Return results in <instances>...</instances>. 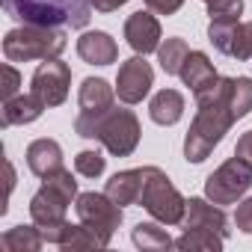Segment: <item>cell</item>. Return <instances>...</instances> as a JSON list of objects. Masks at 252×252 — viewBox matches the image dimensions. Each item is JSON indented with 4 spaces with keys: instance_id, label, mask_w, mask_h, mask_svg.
Returning a JSON list of instances; mask_svg holds the SVG:
<instances>
[{
    "instance_id": "cell-1",
    "label": "cell",
    "mask_w": 252,
    "mask_h": 252,
    "mask_svg": "<svg viewBox=\"0 0 252 252\" xmlns=\"http://www.w3.org/2000/svg\"><path fill=\"white\" fill-rule=\"evenodd\" d=\"M196 104H199V113H196L190 131L184 137V158L190 163H202L222 143L228 128L237 122L231 107H228V83H225V77H220L214 89L199 95Z\"/></svg>"
},
{
    "instance_id": "cell-2",
    "label": "cell",
    "mask_w": 252,
    "mask_h": 252,
    "mask_svg": "<svg viewBox=\"0 0 252 252\" xmlns=\"http://www.w3.org/2000/svg\"><path fill=\"white\" fill-rule=\"evenodd\" d=\"M74 131L86 140H98L110 155L116 158H128L140 146V122L131 110H119L110 107L98 116L77 113L74 119Z\"/></svg>"
},
{
    "instance_id": "cell-3",
    "label": "cell",
    "mask_w": 252,
    "mask_h": 252,
    "mask_svg": "<svg viewBox=\"0 0 252 252\" xmlns=\"http://www.w3.org/2000/svg\"><path fill=\"white\" fill-rule=\"evenodd\" d=\"M92 0H3V12L21 24L83 30L92 18Z\"/></svg>"
},
{
    "instance_id": "cell-4",
    "label": "cell",
    "mask_w": 252,
    "mask_h": 252,
    "mask_svg": "<svg viewBox=\"0 0 252 252\" xmlns=\"http://www.w3.org/2000/svg\"><path fill=\"white\" fill-rule=\"evenodd\" d=\"M65 51V33L60 27H42V24H24L6 33L3 39V57L9 63H33V60H60Z\"/></svg>"
},
{
    "instance_id": "cell-5",
    "label": "cell",
    "mask_w": 252,
    "mask_h": 252,
    "mask_svg": "<svg viewBox=\"0 0 252 252\" xmlns=\"http://www.w3.org/2000/svg\"><path fill=\"white\" fill-rule=\"evenodd\" d=\"M143 193H140V205L163 225H178L184 222L187 214V199L175 190V184L169 181V175L158 166H143Z\"/></svg>"
},
{
    "instance_id": "cell-6",
    "label": "cell",
    "mask_w": 252,
    "mask_h": 252,
    "mask_svg": "<svg viewBox=\"0 0 252 252\" xmlns=\"http://www.w3.org/2000/svg\"><path fill=\"white\" fill-rule=\"evenodd\" d=\"M71 199H77V181H74V175L68 169H57V172L45 175L39 193L30 199V217H33V222L36 225L63 222Z\"/></svg>"
},
{
    "instance_id": "cell-7",
    "label": "cell",
    "mask_w": 252,
    "mask_h": 252,
    "mask_svg": "<svg viewBox=\"0 0 252 252\" xmlns=\"http://www.w3.org/2000/svg\"><path fill=\"white\" fill-rule=\"evenodd\" d=\"M252 187V163L243 158H228L217 172L205 181V196L217 205H234L246 190Z\"/></svg>"
},
{
    "instance_id": "cell-8",
    "label": "cell",
    "mask_w": 252,
    "mask_h": 252,
    "mask_svg": "<svg viewBox=\"0 0 252 252\" xmlns=\"http://www.w3.org/2000/svg\"><path fill=\"white\" fill-rule=\"evenodd\" d=\"M74 211H77V220L89 225L104 243H110L113 231L122 225V205H116L107 193H80Z\"/></svg>"
},
{
    "instance_id": "cell-9",
    "label": "cell",
    "mask_w": 252,
    "mask_h": 252,
    "mask_svg": "<svg viewBox=\"0 0 252 252\" xmlns=\"http://www.w3.org/2000/svg\"><path fill=\"white\" fill-rule=\"evenodd\" d=\"M30 92H36L48 107H60L68 98V86H71V68L60 60H45L30 80Z\"/></svg>"
},
{
    "instance_id": "cell-10",
    "label": "cell",
    "mask_w": 252,
    "mask_h": 252,
    "mask_svg": "<svg viewBox=\"0 0 252 252\" xmlns=\"http://www.w3.org/2000/svg\"><path fill=\"white\" fill-rule=\"evenodd\" d=\"M211 45L234 60H249L252 57V21H211L208 27Z\"/></svg>"
},
{
    "instance_id": "cell-11",
    "label": "cell",
    "mask_w": 252,
    "mask_h": 252,
    "mask_svg": "<svg viewBox=\"0 0 252 252\" xmlns=\"http://www.w3.org/2000/svg\"><path fill=\"white\" fill-rule=\"evenodd\" d=\"M155 83V71L143 57H131L119 65L116 74V95L122 104H140Z\"/></svg>"
},
{
    "instance_id": "cell-12",
    "label": "cell",
    "mask_w": 252,
    "mask_h": 252,
    "mask_svg": "<svg viewBox=\"0 0 252 252\" xmlns=\"http://www.w3.org/2000/svg\"><path fill=\"white\" fill-rule=\"evenodd\" d=\"M125 39H128V45L146 57L152 51L160 48V24L152 12H134L128 21H125Z\"/></svg>"
},
{
    "instance_id": "cell-13",
    "label": "cell",
    "mask_w": 252,
    "mask_h": 252,
    "mask_svg": "<svg viewBox=\"0 0 252 252\" xmlns=\"http://www.w3.org/2000/svg\"><path fill=\"white\" fill-rule=\"evenodd\" d=\"M178 74H181L184 86H190L193 98L205 95V92H208V89H214V86H217V80H220V74H217L214 63H211V60H208V54H202V51H190Z\"/></svg>"
},
{
    "instance_id": "cell-14",
    "label": "cell",
    "mask_w": 252,
    "mask_h": 252,
    "mask_svg": "<svg viewBox=\"0 0 252 252\" xmlns=\"http://www.w3.org/2000/svg\"><path fill=\"white\" fill-rule=\"evenodd\" d=\"M228 220L225 211L211 202V199H190L187 202V214H184V228H211L222 237H228Z\"/></svg>"
},
{
    "instance_id": "cell-15",
    "label": "cell",
    "mask_w": 252,
    "mask_h": 252,
    "mask_svg": "<svg viewBox=\"0 0 252 252\" xmlns=\"http://www.w3.org/2000/svg\"><path fill=\"white\" fill-rule=\"evenodd\" d=\"M77 54H80V60L89 63V65H110V63L119 60V48H116V42L110 39V33H104V30L83 33V36L77 39Z\"/></svg>"
},
{
    "instance_id": "cell-16",
    "label": "cell",
    "mask_w": 252,
    "mask_h": 252,
    "mask_svg": "<svg viewBox=\"0 0 252 252\" xmlns=\"http://www.w3.org/2000/svg\"><path fill=\"white\" fill-rule=\"evenodd\" d=\"M27 166H30V172L39 175V178H45V175L63 169V149H60V143H57V140H48V137L33 140V143L27 146Z\"/></svg>"
},
{
    "instance_id": "cell-17",
    "label": "cell",
    "mask_w": 252,
    "mask_h": 252,
    "mask_svg": "<svg viewBox=\"0 0 252 252\" xmlns=\"http://www.w3.org/2000/svg\"><path fill=\"white\" fill-rule=\"evenodd\" d=\"M45 110H48V104H45L36 92L15 95V98L3 101V119H0V125H3V128H12V125H30V122H36Z\"/></svg>"
},
{
    "instance_id": "cell-18",
    "label": "cell",
    "mask_w": 252,
    "mask_h": 252,
    "mask_svg": "<svg viewBox=\"0 0 252 252\" xmlns=\"http://www.w3.org/2000/svg\"><path fill=\"white\" fill-rule=\"evenodd\" d=\"M143 169H125V172H116L110 181H107V187H104V193L116 202V205H134V202H140V193H143Z\"/></svg>"
},
{
    "instance_id": "cell-19",
    "label": "cell",
    "mask_w": 252,
    "mask_h": 252,
    "mask_svg": "<svg viewBox=\"0 0 252 252\" xmlns=\"http://www.w3.org/2000/svg\"><path fill=\"white\" fill-rule=\"evenodd\" d=\"M77 104H80V113L98 116V113H104V110L113 107V86L107 80H101V77H86L80 83Z\"/></svg>"
},
{
    "instance_id": "cell-20",
    "label": "cell",
    "mask_w": 252,
    "mask_h": 252,
    "mask_svg": "<svg viewBox=\"0 0 252 252\" xmlns=\"http://www.w3.org/2000/svg\"><path fill=\"white\" fill-rule=\"evenodd\" d=\"M149 116H152V122L169 128V125H175L184 116V95L178 89H160L149 104Z\"/></svg>"
},
{
    "instance_id": "cell-21",
    "label": "cell",
    "mask_w": 252,
    "mask_h": 252,
    "mask_svg": "<svg viewBox=\"0 0 252 252\" xmlns=\"http://www.w3.org/2000/svg\"><path fill=\"white\" fill-rule=\"evenodd\" d=\"M42 243H45V237H42L39 225H15L0 237V246L6 252H39Z\"/></svg>"
},
{
    "instance_id": "cell-22",
    "label": "cell",
    "mask_w": 252,
    "mask_h": 252,
    "mask_svg": "<svg viewBox=\"0 0 252 252\" xmlns=\"http://www.w3.org/2000/svg\"><path fill=\"white\" fill-rule=\"evenodd\" d=\"M222 234H217V231H211V228H187L178 240H175V246L181 249V252H220V246H222Z\"/></svg>"
},
{
    "instance_id": "cell-23",
    "label": "cell",
    "mask_w": 252,
    "mask_h": 252,
    "mask_svg": "<svg viewBox=\"0 0 252 252\" xmlns=\"http://www.w3.org/2000/svg\"><path fill=\"white\" fill-rule=\"evenodd\" d=\"M134 243L146 252H160V249H169L175 246V240L166 234V228H160L158 222H137L134 225Z\"/></svg>"
},
{
    "instance_id": "cell-24",
    "label": "cell",
    "mask_w": 252,
    "mask_h": 252,
    "mask_svg": "<svg viewBox=\"0 0 252 252\" xmlns=\"http://www.w3.org/2000/svg\"><path fill=\"white\" fill-rule=\"evenodd\" d=\"M228 83V107L234 119H243L252 110V77H225Z\"/></svg>"
},
{
    "instance_id": "cell-25",
    "label": "cell",
    "mask_w": 252,
    "mask_h": 252,
    "mask_svg": "<svg viewBox=\"0 0 252 252\" xmlns=\"http://www.w3.org/2000/svg\"><path fill=\"white\" fill-rule=\"evenodd\" d=\"M187 54H190V48H187L184 39H166V42L158 48L160 68H163L166 74H178L181 65H184V60H187Z\"/></svg>"
},
{
    "instance_id": "cell-26",
    "label": "cell",
    "mask_w": 252,
    "mask_h": 252,
    "mask_svg": "<svg viewBox=\"0 0 252 252\" xmlns=\"http://www.w3.org/2000/svg\"><path fill=\"white\" fill-rule=\"evenodd\" d=\"M104 166H107L104 155H101V152H92V149H86V152H80V155L74 158V169H77V175H83V178H98V175L104 172Z\"/></svg>"
},
{
    "instance_id": "cell-27",
    "label": "cell",
    "mask_w": 252,
    "mask_h": 252,
    "mask_svg": "<svg viewBox=\"0 0 252 252\" xmlns=\"http://www.w3.org/2000/svg\"><path fill=\"white\" fill-rule=\"evenodd\" d=\"M243 12V0H211L208 15L211 21H240Z\"/></svg>"
},
{
    "instance_id": "cell-28",
    "label": "cell",
    "mask_w": 252,
    "mask_h": 252,
    "mask_svg": "<svg viewBox=\"0 0 252 252\" xmlns=\"http://www.w3.org/2000/svg\"><path fill=\"white\" fill-rule=\"evenodd\" d=\"M18 86H21V74L6 63V65H3V89H0V92H3V101L15 98V95H18Z\"/></svg>"
},
{
    "instance_id": "cell-29",
    "label": "cell",
    "mask_w": 252,
    "mask_h": 252,
    "mask_svg": "<svg viewBox=\"0 0 252 252\" xmlns=\"http://www.w3.org/2000/svg\"><path fill=\"white\" fill-rule=\"evenodd\" d=\"M234 225L243 231V234H252V199H243L234 211Z\"/></svg>"
},
{
    "instance_id": "cell-30",
    "label": "cell",
    "mask_w": 252,
    "mask_h": 252,
    "mask_svg": "<svg viewBox=\"0 0 252 252\" xmlns=\"http://www.w3.org/2000/svg\"><path fill=\"white\" fill-rule=\"evenodd\" d=\"M146 6L158 15H172L184 6V0H146Z\"/></svg>"
},
{
    "instance_id": "cell-31",
    "label": "cell",
    "mask_w": 252,
    "mask_h": 252,
    "mask_svg": "<svg viewBox=\"0 0 252 252\" xmlns=\"http://www.w3.org/2000/svg\"><path fill=\"white\" fill-rule=\"evenodd\" d=\"M234 155L252 163V131H246V134L237 140V146H234Z\"/></svg>"
},
{
    "instance_id": "cell-32",
    "label": "cell",
    "mask_w": 252,
    "mask_h": 252,
    "mask_svg": "<svg viewBox=\"0 0 252 252\" xmlns=\"http://www.w3.org/2000/svg\"><path fill=\"white\" fill-rule=\"evenodd\" d=\"M128 0H92V6H95V12H116L119 6H125Z\"/></svg>"
},
{
    "instance_id": "cell-33",
    "label": "cell",
    "mask_w": 252,
    "mask_h": 252,
    "mask_svg": "<svg viewBox=\"0 0 252 252\" xmlns=\"http://www.w3.org/2000/svg\"><path fill=\"white\" fill-rule=\"evenodd\" d=\"M205 3H211V0H205Z\"/></svg>"
}]
</instances>
